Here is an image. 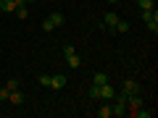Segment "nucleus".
<instances>
[{"label":"nucleus","mask_w":158,"mask_h":118,"mask_svg":"<svg viewBox=\"0 0 158 118\" xmlns=\"http://www.w3.org/2000/svg\"><path fill=\"white\" fill-rule=\"evenodd\" d=\"M63 21H66V18H63V13H61V11H53L50 16L42 21V29H45V32H53L56 26H63Z\"/></svg>","instance_id":"obj_1"},{"label":"nucleus","mask_w":158,"mask_h":118,"mask_svg":"<svg viewBox=\"0 0 158 118\" xmlns=\"http://www.w3.org/2000/svg\"><path fill=\"white\" fill-rule=\"evenodd\" d=\"M98 89H100V97H103V100H108V102H111L113 97H116V89L111 87V81H106V84H100Z\"/></svg>","instance_id":"obj_2"},{"label":"nucleus","mask_w":158,"mask_h":118,"mask_svg":"<svg viewBox=\"0 0 158 118\" xmlns=\"http://www.w3.org/2000/svg\"><path fill=\"white\" fill-rule=\"evenodd\" d=\"M111 116L124 118V116H127V102H124V100H116V102L111 105Z\"/></svg>","instance_id":"obj_3"},{"label":"nucleus","mask_w":158,"mask_h":118,"mask_svg":"<svg viewBox=\"0 0 158 118\" xmlns=\"http://www.w3.org/2000/svg\"><path fill=\"white\" fill-rule=\"evenodd\" d=\"M121 92H124L127 97H129V95H137V92H140V84H137L135 79H127V81H124V89H121Z\"/></svg>","instance_id":"obj_4"},{"label":"nucleus","mask_w":158,"mask_h":118,"mask_svg":"<svg viewBox=\"0 0 158 118\" xmlns=\"http://www.w3.org/2000/svg\"><path fill=\"white\" fill-rule=\"evenodd\" d=\"M145 26H148V29H150V32H153V34H156V32H158V13H156V8H153V11H150V16H148V18H145Z\"/></svg>","instance_id":"obj_5"},{"label":"nucleus","mask_w":158,"mask_h":118,"mask_svg":"<svg viewBox=\"0 0 158 118\" xmlns=\"http://www.w3.org/2000/svg\"><path fill=\"white\" fill-rule=\"evenodd\" d=\"M63 87H66V76H63V73L50 76V89H63Z\"/></svg>","instance_id":"obj_6"},{"label":"nucleus","mask_w":158,"mask_h":118,"mask_svg":"<svg viewBox=\"0 0 158 118\" xmlns=\"http://www.w3.org/2000/svg\"><path fill=\"white\" fill-rule=\"evenodd\" d=\"M19 8V0H0V11L3 13H13Z\"/></svg>","instance_id":"obj_7"},{"label":"nucleus","mask_w":158,"mask_h":118,"mask_svg":"<svg viewBox=\"0 0 158 118\" xmlns=\"http://www.w3.org/2000/svg\"><path fill=\"white\" fill-rule=\"evenodd\" d=\"M8 102H11V105H21V102H24V92H21V89L8 92Z\"/></svg>","instance_id":"obj_8"},{"label":"nucleus","mask_w":158,"mask_h":118,"mask_svg":"<svg viewBox=\"0 0 158 118\" xmlns=\"http://www.w3.org/2000/svg\"><path fill=\"white\" fill-rule=\"evenodd\" d=\"M116 21H118V16H116L113 11H108L106 16H103V24H106V26L111 29V32H113V26H116Z\"/></svg>","instance_id":"obj_9"},{"label":"nucleus","mask_w":158,"mask_h":118,"mask_svg":"<svg viewBox=\"0 0 158 118\" xmlns=\"http://www.w3.org/2000/svg\"><path fill=\"white\" fill-rule=\"evenodd\" d=\"M66 63H69V68H79L82 66V58H79L77 53H71V55H66Z\"/></svg>","instance_id":"obj_10"},{"label":"nucleus","mask_w":158,"mask_h":118,"mask_svg":"<svg viewBox=\"0 0 158 118\" xmlns=\"http://www.w3.org/2000/svg\"><path fill=\"white\" fill-rule=\"evenodd\" d=\"M95 116H98V118H111V102H106L103 108H98Z\"/></svg>","instance_id":"obj_11"},{"label":"nucleus","mask_w":158,"mask_h":118,"mask_svg":"<svg viewBox=\"0 0 158 118\" xmlns=\"http://www.w3.org/2000/svg\"><path fill=\"white\" fill-rule=\"evenodd\" d=\"M106 81H108V73H106V71H98L95 76H92V84H98V87L106 84Z\"/></svg>","instance_id":"obj_12"},{"label":"nucleus","mask_w":158,"mask_h":118,"mask_svg":"<svg viewBox=\"0 0 158 118\" xmlns=\"http://www.w3.org/2000/svg\"><path fill=\"white\" fill-rule=\"evenodd\" d=\"M137 6H140V11H150V8H156V0H137Z\"/></svg>","instance_id":"obj_13"},{"label":"nucleus","mask_w":158,"mask_h":118,"mask_svg":"<svg viewBox=\"0 0 158 118\" xmlns=\"http://www.w3.org/2000/svg\"><path fill=\"white\" fill-rule=\"evenodd\" d=\"M132 118H153V110H145V108H140V110H135V116Z\"/></svg>","instance_id":"obj_14"},{"label":"nucleus","mask_w":158,"mask_h":118,"mask_svg":"<svg viewBox=\"0 0 158 118\" xmlns=\"http://www.w3.org/2000/svg\"><path fill=\"white\" fill-rule=\"evenodd\" d=\"M113 32H129V21H121V18H118L116 26H113Z\"/></svg>","instance_id":"obj_15"},{"label":"nucleus","mask_w":158,"mask_h":118,"mask_svg":"<svg viewBox=\"0 0 158 118\" xmlns=\"http://www.w3.org/2000/svg\"><path fill=\"white\" fill-rule=\"evenodd\" d=\"M13 13H16V18H29V11H27V6H19Z\"/></svg>","instance_id":"obj_16"},{"label":"nucleus","mask_w":158,"mask_h":118,"mask_svg":"<svg viewBox=\"0 0 158 118\" xmlns=\"http://www.w3.org/2000/svg\"><path fill=\"white\" fill-rule=\"evenodd\" d=\"M6 89H8V92L19 89V79H8V81H6Z\"/></svg>","instance_id":"obj_17"},{"label":"nucleus","mask_w":158,"mask_h":118,"mask_svg":"<svg viewBox=\"0 0 158 118\" xmlns=\"http://www.w3.org/2000/svg\"><path fill=\"white\" fill-rule=\"evenodd\" d=\"M90 100H100V89H98V84L90 87Z\"/></svg>","instance_id":"obj_18"},{"label":"nucleus","mask_w":158,"mask_h":118,"mask_svg":"<svg viewBox=\"0 0 158 118\" xmlns=\"http://www.w3.org/2000/svg\"><path fill=\"white\" fill-rule=\"evenodd\" d=\"M37 81H40L42 87H50V73H42V76H40Z\"/></svg>","instance_id":"obj_19"},{"label":"nucleus","mask_w":158,"mask_h":118,"mask_svg":"<svg viewBox=\"0 0 158 118\" xmlns=\"http://www.w3.org/2000/svg\"><path fill=\"white\" fill-rule=\"evenodd\" d=\"M71 53H77V47H74V45H66V47H63V58L71 55Z\"/></svg>","instance_id":"obj_20"},{"label":"nucleus","mask_w":158,"mask_h":118,"mask_svg":"<svg viewBox=\"0 0 158 118\" xmlns=\"http://www.w3.org/2000/svg\"><path fill=\"white\" fill-rule=\"evenodd\" d=\"M0 100H8V89H6V87L0 89Z\"/></svg>","instance_id":"obj_21"},{"label":"nucleus","mask_w":158,"mask_h":118,"mask_svg":"<svg viewBox=\"0 0 158 118\" xmlns=\"http://www.w3.org/2000/svg\"><path fill=\"white\" fill-rule=\"evenodd\" d=\"M27 3H34V0H21V6H27Z\"/></svg>","instance_id":"obj_22"},{"label":"nucleus","mask_w":158,"mask_h":118,"mask_svg":"<svg viewBox=\"0 0 158 118\" xmlns=\"http://www.w3.org/2000/svg\"><path fill=\"white\" fill-rule=\"evenodd\" d=\"M108 3H118V0H108Z\"/></svg>","instance_id":"obj_23"},{"label":"nucleus","mask_w":158,"mask_h":118,"mask_svg":"<svg viewBox=\"0 0 158 118\" xmlns=\"http://www.w3.org/2000/svg\"><path fill=\"white\" fill-rule=\"evenodd\" d=\"M19 6H21V0H19Z\"/></svg>","instance_id":"obj_24"}]
</instances>
